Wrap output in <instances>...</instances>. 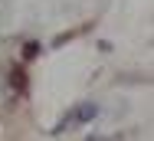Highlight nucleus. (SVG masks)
<instances>
[{
	"label": "nucleus",
	"instance_id": "1",
	"mask_svg": "<svg viewBox=\"0 0 154 141\" xmlns=\"http://www.w3.org/2000/svg\"><path fill=\"white\" fill-rule=\"evenodd\" d=\"M95 115H98V105H95V102H85V105L75 112V121H79V125H85V121H92Z\"/></svg>",
	"mask_w": 154,
	"mask_h": 141
}]
</instances>
